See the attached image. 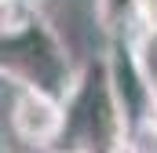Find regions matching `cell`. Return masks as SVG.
I'll return each instance as SVG.
<instances>
[{
    "label": "cell",
    "mask_w": 157,
    "mask_h": 153,
    "mask_svg": "<svg viewBox=\"0 0 157 153\" xmlns=\"http://www.w3.org/2000/svg\"><path fill=\"white\" fill-rule=\"evenodd\" d=\"M11 128L22 142L51 146L66 131V99L44 88H22L11 106Z\"/></svg>",
    "instance_id": "7a4b0ae2"
},
{
    "label": "cell",
    "mask_w": 157,
    "mask_h": 153,
    "mask_svg": "<svg viewBox=\"0 0 157 153\" xmlns=\"http://www.w3.org/2000/svg\"><path fill=\"white\" fill-rule=\"evenodd\" d=\"M70 153H91V150H70Z\"/></svg>",
    "instance_id": "277c9868"
},
{
    "label": "cell",
    "mask_w": 157,
    "mask_h": 153,
    "mask_svg": "<svg viewBox=\"0 0 157 153\" xmlns=\"http://www.w3.org/2000/svg\"><path fill=\"white\" fill-rule=\"evenodd\" d=\"M0 76L18 80L22 88H44L62 99L77 84V69L66 47L40 18L0 26Z\"/></svg>",
    "instance_id": "6da1fadb"
},
{
    "label": "cell",
    "mask_w": 157,
    "mask_h": 153,
    "mask_svg": "<svg viewBox=\"0 0 157 153\" xmlns=\"http://www.w3.org/2000/svg\"><path fill=\"white\" fill-rule=\"evenodd\" d=\"M15 4H18V7H26V11H33V7H37L40 0H15Z\"/></svg>",
    "instance_id": "3957f363"
}]
</instances>
